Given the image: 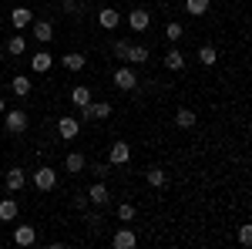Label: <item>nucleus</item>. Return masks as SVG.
<instances>
[{
  "label": "nucleus",
  "mask_w": 252,
  "mask_h": 249,
  "mask_svg": "<svg viewBox=\"0 0 252 249\" xmlns=\"http://www.w3.org/2000/svg\"><path fill=\"white\" fill-rule=\"evenodd\" d=\"M135 215H138L135 202H121V206H118V219H121V222H135Z\"/></svg>",
  "instance_id": "nucleus-29"
},
{
  "label": "nucleus",
  "mask_w": 252,
  "mask_h": 249,
  "mask_svg": "<svg viewBox=\"0 0 252 249\" xmlns=\"http://www.w3.org/2000/svg\"><path fill=\"white\" fill-rule=\"evenodd\" d=\"M54 68V58L47 54V51H37V54H31V71L34 74H47Z\"/></svg>",
  "instance_id": "nucleus-16"
},
{
  "label": "nucleus",
  "mask_w": 252,
  "mask_h": 249,
  "mask_svg": "<svg viewBox=\"0 0 252 249\" xmlns=\"http://www.w3.org/2000/svg\"><path fill=\"white\" fill-rule=\"evenodd\" d=\"M10 91H14L17 98H27L31 91H34V88H31V77H27V74H14V81H10Z\"/></svg>",
  "instance_id": "nucleus-21"
},
{
  "label": "nucleus",
  "mask_w": 252,
  "mask_h": 249,
  "mask_svg": "<svg viewBox=\"0 0 252 249\" xmlns=\"http://www.w3.org/2000/svg\"><path fill=\"white\" fill-rule=\"evenodd\" d=\"M10 24H14V31L31 27V24H34V10H31V7H14V10H10Z\"/></svg>",
  "instance_id": "nucleus-14"
},
{
  "label": "nucleus",
  "mask_w": 252,
  "mask_h": 249,
  "mask_svg": "<svg viewBox=\"0 0 252 249\" xmlns=\"http://www.w3.org/2000/svg\"><path fill=\"white\" fill-rule=\"evenodd\" d=\"M145 61H148V47H145V44H128L125 64H131V68H135V64H145Z\"/></svg>",
  "instance_id": "nucleus-18"
},
{
  "label": "nucleus",
  "mask_w": 252,
  "mask_h": 249,
  "mask_svg": "<svg viewBox=\"0 0 252 249\" xmlns=\"http://www.w3.org/2000/svg\"><path fill=\"white\" fill-rule=\"evenodd\" d=\"M128 44H131V40H125V37L111 44V51H115V58H121V61H125V54H128Z\"/></svg>",
  "instance_id": "nucleus-33"
},
{
  "label": "nucleus",
  "mask_w": 252,
  "mask_h": 249,
  "mask_svg": "<svg viewBox=\"0 0 252 249\" xmlns=\"http://www.w3.org/2000/svg\"><path fill=\"white\" fill-rule=\"evenodd\" d=\"M94 175H97V178H104V175H111V165H104V162H94Z\"/></svg>",
  "instance_id": "nucleus-34"
},
{
  "label": "nucleus",
  "mask_w": 252,
  "mask_h": 249,
  "mask_svg": "<svg viewBox=\"0 0 252 249\" xmlns=\"http://www.w3.org/2000/svg\"><path fill=\"white\" fill-rule=\"evenodd\" d=\"M111 81H115L118 91H138V74H135V68H131V64H121Z\"/></svg>",
  "instance_id": "nucleus-4"
},
{
  "label": "nucleus",
  "mask_w": 252,
  "mask_h": 249,
  "mask_svg": "<svg viewBox=\"0 0 252 249\" xmlns=\"http://www.w3.org/2000/svg\"><path fill=\"white\" fill-rule=\"evenodd\" d=\"M34 243H37V229L34 226H14V246L27 249V246H34Z\"/></svg>",
  "instance_id": "nucleus-10"
},
{
  "label": "nucleus",
  "mask_w": 252,
  "mask_h": 249,
  "mask_svg": "<svg viewBox=\"0 0 252 249\" xmlns=\"http://www.w3.org/2000/svg\"><path fill=\"white\" fill-rule=\"evenodd\" d=\"M165 68H168V71H182V68H185V54L172 47V51L165 54Z\"/></svg>",
  "instance_id": "nucleus-27"
},
{
  "label": "nucleus",
  "mask_w": 252,
  "mask_h": 249,
  "mask_svg": "<svg viewBox=\"0 0 252 249\" xmlns=\"http://www.w3.org/2000/svg\"><path fill=\"white\" fill-rule=\"evenodd\" d=\"M27 51V37H20V31L14 34V37H7V54H14V58H20Z\"/></svg>",
  "instance_id": "nucleus-25"
},
{
  "label": "nucleus",
  "mask_w": 252,
  "mask_h": 249,
  "mask_svg": "<svg viewBox=\"0 0 252 249\" xmlns=\"http://www.w3.org/2000/svg\"><path fill=\"white\" fill-rule=\"evenodd\" d=\"M31 34H34V40H40V44H51V40H54V24H51V20H37V17H34Z\"/></svg>",
  "instance_id": "nucleus-9"
},
{
  "label": "nucleus",
  "mask_w": 252,
  "mask_h": 249,
  "mask_svg": "<svg viewBox=\"0 0 252 249\" xmlns=\"http://www.w3.org/2000/svg\"><path fill=\"white\" fill-rule=\"evenodd\" d=\"M175 125H178V128H195V125H198V115H195L192 108H178V111H175Z\"/></svg>",
  "instance_id": "nucleus-19"
},
{
  "label": "nucleus",
  "mask_w": 252,
  "mask_h": 249,
  "mask_svg": "<svg viewBox=\"0 0 252 249\" xmlns=\"http://www.w3.org/2000/svg\"><path fill=\"white\" fill-rule=\"evenodd\" d=\"M3 185H7L10 195H17V192L27 185V172H24V169H10V172L3 175Z\"/></svg>",
  "instance_id": "nucleus-11"
},
{
  "label": "nucleus",
  "mask_w": 252,
  "mask_h": 249,
  "mask_svg": "<svg viewBox=\"0 0 252 249\" xmlns=\"http://www.w3.org/2000/svg\"><path fill=\"white\" fill-rule=\"evenodd\" d=\"M209 3H212V0H185V10H189L192 17H205V14H209Z\"/></svg>",
  "instance_id": "nucleus-26"
},
{
  "label": "nucleus",
  "mask_w": 252,
  "mask_h": 249,
  "mask_svg": "<svg viewBox=\"0 0 252 249\" xmlns=\"http://www.w3.org/2000/svg\"><path fill=\"white\" fill-rule=\"evenodd\" d=\"M78 118L81 121H104V118H111V105L108 101H88L84 108H78Z\"/></svg>",
  "instance_id": "nucleus-2"
},
{
  "label": "nucleus",
  "mask_w": 252,
  "mask_h": 249,
  "mask_svg": "<svg viewBox=\"0 0 252 249\" xmlns=\"http://www.w3.org/2000/svg\"><path fill=\"white\" fill-rule=\"evenodd\" d=\"M148 24H152V10H145V7H138L128 14V27L135 31V34H145L148 31Z\"/></svg>",
  "instance_id": "nucleus-7"
},
{
  "label": "nucleus",
  "mask_w": 252,
  "mask_h": 249,
  "mask_svg": "<svg viewBox=\"0 0 252 249\" xmlns=\"http://www.w3.org/2000/svg\"><path fill=\"white\" fill-rule=\"evenodd\" d=\"M118 24H121V14H118L115 7H101L97 10V27L101 31H115Z\"/></svg>",
  "instance_id": "nucleus-12"
},
{
  "label": "nucleus",
  "mask_w": 252,
  "mask_h": 249,
  "mask_svg": "<svg viewBox=\"0 0 252 249\" xmlns=\"http://www.w3.org/2000/svg\"><path fill=\"white\" fill-rule=\"evenodd\" d=\"M88 101H94V95H91V88H84V84H78V88H71V105H74V108H84Z\"/></svg>",
  "instance_id": "nucleus-22"
},
{
  "label": "nucleus",
  "mask_w": 252,
  "mask_h": 249,
  "mask_svg": "<svg viewBox=\"0 0 252 249\" xmlns=\"http://www.w3.org/2000/svg\"><path fill=\"white\" fill-rule=\"evenodd\" d=\"M108 199H111V192L104 185V178H97L94 185L88 189V202H91V206H108Z\"/></svg>",
  "instance_id": "nucleus-13"
},
{
  "label": "nucleus",
  "mask_w": 252,
  "mask_h": 249,
  "mask_svg": "<svg viewBox=\"0 0 252 249\" xmlns=\"http://www.w3.org/2000/svg\"><path fill=\"white\" fill-rule=\"evenodd\" d=\"M61 7H64V14H71V17L81 14V0H61Z\"/></svg>",
  "instance_id": "nucleus-32"
},
{
  "label": "nucleus",
  "mask_w": 252,
  "mask_h": 249,
  "mask_svg": "<svg viewBox=\"0 0 252 249\" xmlns=\"http://www.w3.org/2000/svg\"><path fill=\"white\" fill-rule=\"evenodd\" d=\"M84 219H88V226H91V229H101V215H97V212H88Z\"/></svg>",
  "instance_id": "nucleus-35"
},
{
  "label": "nucleus",
  "mask_w": 252,
  "mask_h": 249,
  "mask_svg": "<svg viewBox=\"0 0 252 249\" xmlns=\"http://www.w3.org/2000/svg\"><path fill=\"white\" fill-rule=\"evenodd\" d=\"M111 246H115V249H135V246H138V236L128 229V222H125V226H121V229L111 236Z\"/></svg>",
  "instance_id": "nucleus-8"
},
{
  "label": "nucleus",
  "mask_w": 252,
  "mask_h": 249,
  "mask_svg": "<svg viewBox=\"0 0 252 249\" xmlns=\"http://www.w3.org/2000/svg\"><path fill=\"white\" fill-rule=\"evenodd\" d=\"M3 111H7V101H3V98H0V115H3Z\"/></svg>",
  "instance_id": "nucleus-36"
},
{
  "label": "nucleus",
  "mask_w": 252,
  "mask_h": 249,
  "mask_svg": "<svg viewBox=\"0 0 252 249\" xmlns=\"http://www.w3.org/2000/svg\"><path fill=\"white\" fill-rule=\"evenodd\" d=\"M27 125H31V118H27L24 108H7V111H3V128L10 135H24Z\"/></svg>",
  "instance_id": "nucleus-1"
},
{
  "label": "nucleus",
  "mask_w": 252,
  "mask_h": 249,
  "mask_svg": "<svg viewBox=\"0 0 252 249\" xmlns=\"http://www.w3.org/2000/svg\"><path fill=\"white\" fill-rule=\"evenodd\" d=\"M61 64H64V68H67L71 74H81V71L88 68V58H84L81 51H67V54L61 58Z\"/></svg>",
  "instance_id": "nucleus-15"
},
{
  "label": "nucleus",
  "mask_w": 252,
  "mask_h": 249,
  "mask_svg": "<svg viewBox=\"0 0 252 249\" xmlns=\"http://www.w3.org/2000/svg\"><path fill=\"white\" fill-rule=\"evenodd\" d=\"M182 34H185V27H182L178 20H168V27H165V40L178 44V40H182Z\"/></svg>",
  "instance_id": "nucleus-28"
},
{
  "label": "nucleus",
  "mask_w": 252,
  "mask_h": 249,
  "mask_svg": "<svg viewBox=\"0 0 252 249\" xmlns=\"http://www.w3.org/2000/svg\"><path fill=\"white\" fill-rule=\"evenodd\" d=\"M0 243H3V239H0Z\"/></svg>",
  "instance_id": "nucleus-38"
},
{
  "label": "nucleus",
  "mask_w": 252,
  "mask_h": 249,
  "mask_svg": "<svg viewBox=\"0 0 252 249\" xmlns=\"http://www.w3.org/2000/svg\"><path fill=\"white\" fill-rule=\"evenodd\" d=\"M239 246L242 249L252 246V226H239Z\"/></svg>",
  "instance_id": "nucleus-31"
},
{
  "label": "nucleus",
  "mask_w": 252,
  "mask_h": 249,
  "mask_svg": "<svg viewBox=\"0 0 252 249\" xmlns=\"http://www.w3.org/2000/svg\"><path fill=\"white\" fill-rule=\"evenodd\" d=\"M84 165H88V158L81 152H67V158H64V169L71 175H78V172H84Z\"/></svg>",
  "instance_id": "nucleus-20"
},
{
  "label": "nucleus",
  "mask_w": 252,
  "mask_h": 249,
  "mask_svg": "<svg viewBox=\"0 0 252 249\" xmlns=\"http://www.w3.org/2000/svg\"><path fill=\"white\" fill-rule=\"evenodd\" d=\"M198 64H205V68L219 64V51H215L212 44H202V47H198Z\"/></svg>",
  "instance_id": "nucleus-24"
},
{
  "label": "nucleus",
  "mask_w": 252,
  "mask_h": 249,
  "mask_svg": "<svg viewBox=\"0 0 252 249\" xmlns=\"http://www.w3.org/2000/svg\"><path fill=\"white\" fill-rule=\"evenodd\" d=\"M31 182H34V189H37V192H54V189H58V172H54L51 165H40L37 172L31 175Z\"/></svg>",
  "instance_id": "nucleus-3"
},
{
  "label": "nucleus",
  "mask_w": 252,
  "mask_h": 249,
  "mask_svg": "<svg viewBox=\"0 0 252 249\" xmlns=\"http://www.w3.org/2000/svg\"><path fill=\"white\" fill-rule=\"evenodd\" d=\"M145 178H148L152 189H168V172H165L161 165H152V169L145 172Z\"/></svg>",
  "instance_id": "nucleus-17"
},
{
  "label": "nucleus",
  "mask_w": 252,
  "mask_h": 249,
  "mask_svg": "<svg viewBox=\"0 0 252 249\" xmlns=\"http://www.w3.org/2000/svg\"><path fill=\"white\" fill-rule=\"evenodd\" d=\"M58 135L61 138H64V142H74V138H78L81 135V118H58Z\"/></svg>",
  "instance_id": "nucleus-6"
},
{
  "label": "nucleus",
  "mask_w": 252,
  "mask_h": 249,
  "mask_svg": "<svg viewBox=\"0 0 252 249\" xmlns=\"http://www.w3.org/2000/svg\"><path fill=\"white\" fill-rule=\"evenodd\" d=\"M17 219V199H0V222H14Z\"/></svg>",
  "instance_id": "nucleus-23"
},
{
  "label": "nucleus",
  "mask_w": 252,
  "mask_h": 249,
  "mask_svg": "<svg viewBox=\"0 0 252 249\" xmlns=\"http://www.w3.org/2000/svg\"><path fill=\"white\" fill-rule=\"evenodd\" d=\"M0 61H3V51H0Z\"/></svg>",
  "instance_id": "nucleus-37"
},
{
  "label": "nucleus",
  "mask_w": 252,
  "mask_h": 249,
  "mask_svg": "<svg viewBox=\"0 0 252 249\" xmlns=\"http://www.w3.org/2000/svg\"><path fill=\"white\" fill-rule=\"evenodd\" d=\"M71 206H74L78 212H84L88 206H91V202H88V192H74V195H71Z\"/></svg>",
  "instance_id": "nucleus-30"
},
{
  "label": "nucleus",
  "mask_w": 252,
  "mask_h": 249,
  "mask_svg": "<svg viewBox=\"0 0 252 249\" xmlns=\"http://www.w3.org/2000/svg\"><path fill=\"white\" fill-rule=\"evenodd\" d=\"M131 162V145L128 142H115L108 148V165H128Z\"/></svg>",
  "instance_id": "nucleus-5"
}]
</instances>
